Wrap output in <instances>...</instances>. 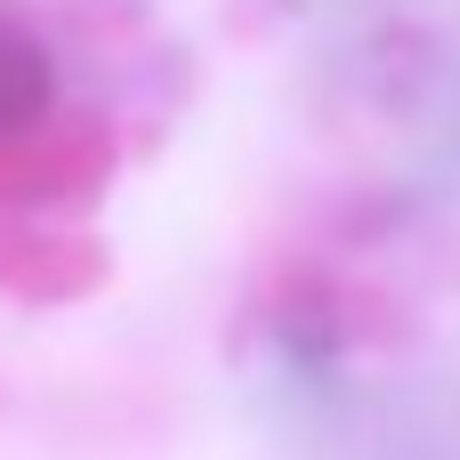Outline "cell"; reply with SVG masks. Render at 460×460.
<instances>
[{
    "label": "cell",
    "mask_w": 460,
    "mask_h": 460,
    "mask_svg": "<svg viewBox=\"0 0 460 460\" xmlns=\"http://www.w3.org/2000/svg\"><path fill=\"white\" fill-rule=\"evenodd\" d=\"M49 105V65L24 40H0V129H24Z\"/></svg>",
    "instance_id": "6da1fadb"
}]
</instances>
